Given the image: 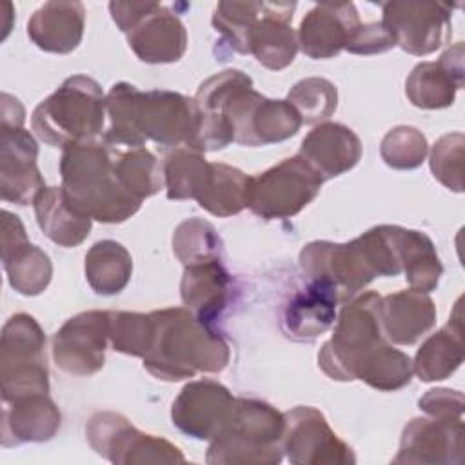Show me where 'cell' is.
I'll return each mask as SVG.
<instances>
[{
	"mask_svg": "<svg viewBox=\"0 0 465 465\" xmlns=\"http://www.w3.org/2000/svg\"><path fill=\"white\" fill-rule=\"evenodd\" d=\"M463 42H458L436 62L414 65L405 80V94L414 107L445 109L454 104L458 89L463 87Z\"/></svg>",
	"mask_w": 465,
	"mask_h": 465,
	"instance_id": "obj_19",
	"label": "cell"
},
{
	"mask_svg": "<svg viewBox=\"0 0 465 465\" xmlns=\"http://www.w3.org/2000/svg\"><path fill=\"white\" fill-rule=\"evenodd\" d=\"M392 47H396V42L389 29L381 22H369L360 24L356 33L345 45V51L352 54H378Z\"/></svg>",
	"mask_w": 465,
	"mask_h": 465,
	"instance_id": "obj_43",
	"label": "cell"
},
{
	"mask_svg": "<svg viewBox=\"0 0 465 465\" xmlns=\"http://www.w3.org/2000/svg\"><path fill=\"white\" fill-rule=\"evenodd\" d=\"M36 158L38 143L25 127L0 125V196L4 202L29 205L45 189Z\"/></svg>",
	"mask_w": 465,
	"mask_h": 465,
	"instance_id": "obj_16",
	"label": "cell"
},
{
	"mask_svg": "<svg viewBox=\"0 0 465 465\" xmlns=\"http://www.w3.org/2000/svg\"><path fill=\"white\" fill-rule=\"evenodd\" d=\"M302 125L298 111L287 100L262 96L249 120L245 147L285 142L292 138Z\"/></svg>",
	"mask_w": 465,
	"mask_h": 465,
	"instance_id": "obj_32",
	"label": "cell"
},
{
	"mask_svg": "<svg viewBox=\"0 0 465 465\" xmlns=\"http://www.w3.org/2000/svg\"><path fill=\"white\" fill-rule=\"evenodd\" d=\"M133 274L129 251L114 240L96 242L85 254V280L96 294L113 296L122 292Z\"/></svg>",
	"mask_w": 465,
	"mask_h": 465,
	"instance_id": "obj_31",
	"label": "cell"
},
{
	"mask_svg": "<svg viewBox=\"0 0 465 465\" xmlns=\"http://www.w3.org/2000/svg\"><path fill=\"white\" fill-rule=\"evenodd\" d=\"M287 102L298 111L302 124H323L338 107V89L327 78L309 76L291 87Z\"/></svg>",
	"mask_w": 465,
	"mask_h": 465,
	"instance_id": "obj_37",
	"label": "cell"
},
{
	"mask_svg": "<svg viewBox=\"0 0 465 465\" xmlns=\"http://www.w3.org/2000/svg\"><path fill=\"white\" fill-rule=\"evenodd\" d=\"M33 207L42 232L60 247H76L91 232L93 220L69 202L62 185L45 187Z\"/></svg>",
	"mask_w": 465,
	"mask_h": 465,
	"instance_id": "obj_28",
	"label": "cell"
},
{
	"mask_svg": "<svg viewBox=\"0 0 465 465\" xmlns=\"http://www.w3.org/2000/svg\"><path fill=\"white\" fill-rule=\"evenodd\" d=\"M285 416L283 454L292 465H352L354 450L331 429L323 412L298 405Z\"/></svg>",
	"mask_w": 465,
	"mask_h": 465,
	"instance_id": "obj_12",
	"label": "cell"
},
{
	"mask_svg": "<svg viewBox=\"0 0 465 465\" xmlns=\"http://www.w3.org/2000/svg\"><path fill=\"white\" fill-rule=\"evenodd\" d=\"M62 189L69 202L91 220L122 223L138 213L142 200L120 182L114 147L98 140L69 143L60 156Z\"/></svg>",
	"mask_w": 465,
	"mask_h": 465,
	"instance_id": "obj_3",
	"label": "cell"
},
{
	"mask_svg": "<svg viewBox=\"0 0 465 465\" xmlns=\"http://www.w3.org/2000/svg\"><path fill=\"white\" fill-rule=\"evenodd\" d=\"M463 133H449L436 140L429 165L434 178L454 193H463Z\"/></svg>",
	"mask_w": 465,
	"mask_h": 465,
	"instance_id": "obj_42",
	"label": "cell"
},
{
	"mask_svg": "<svg viewBox=\"0 0 465 465\" xmlns=\"http://www.w3.org/2000/svg\"><path fill=\"white\" fill-rule=\"evenodd\" d=\"M107 116L105 94L100 84L85 74H74L42 100L31 116L35 134L51 147L96 140Z\"/></svg>",
	"mask_w": 465,
	"mask_h": 465,
	"instance_id": "obj_5",
	"label": "cell"
},
{
	"mask_svg": "<svg viewBox=\"0 0 465 465\" xmlns=\"http://www.w3.org/2000/svg\"><path fill=\"white\" fill-rule=\"evenodd\" d=\"M463 461V420L423 416L412 418L400 438L392 463L452 465Z\"/></svg>",
	"mask_w": 465,
	"mask_h": 465,
	"instance_id": "obj_15",
	"label": "cell"
},
{
	"mask_svg": "<svg viewBox=\"0 0 465 465\" xmlns=\"http://www.w3.org/2000/svg\"><path fill=\"white\" fill-rule=\"evenodd\" d=\"M0 389L4 403L49 392L45 332L27 312L13 314L0 336Z\"/></svg>",
	"mask_w": 465,
	"mask_h": 465,
	"instance_id": "obj_7",
	"label": "cell"
},
{
	"mask_svg": "<svg viewBox=\"0 0 465 465\" xmlns=\"http://www.w3.org/2000/svg\"><path fill=\"white\" fill-rule=\"evenodd\" d=\"M380 300L378 292L367 291L343 303L331 340L318 352V365L329 378L354 381L358 365L389 341L380 322Z\"/></svg>",
	"mask_w": 465,
	"mask_h": 465,
	"instance_id": "obj_6",
	"label": "cell"
},
{
	"mask_svg": "<svg viewBox=\"0 0 465 465\" xmlns=\"http://www.w3.org/2000/svg\"><path fill=\"white\" fill-rule=\"evenodd\" d=\"M151 2H111L109 11L113 22L122 33H127L149 9Z\"/></svg>",
	"mask_w": 465,
	"mask_h": 465,
	"instance_id": "obj_46",
	"label": "cell"
},
{
	"mask_svg": "<svg viewBox=\"0 0 465 465\" xmlns=\"http://www.w3.org/2000/svg\"><path fill=\"white\" fill-rule=\"evenodd\" d=\"M285 416L256 398H236L225 427L211 440V465H278L283 460Z\"/></svg>",
	"mask_w": 465,
	"mask_h": 465,
	"instance_id": "obj_4",
	"label": "cell"
},
{
	"mask_svg": "<svg viewBox=\"0 0 465 465\" xmlns=\"http://www.w3.org/2000/svg\"><path fill=\"white\" fill-rule=\"evenodd\" d=\"M381 24L398 47L414 56H425L445 45L452 36V5L441 2H385Z\"/></svg>",
	"mask_w": 465,
	"mask_h": 465,
	"instance_id": "obj_11",
	"label": "cell"
},
{
	"mask_svg": "<svg viewBox=\"0 0 465 465\" xmlns=\"http://www.w3.org/2000/svg\"><path fill=\"white\" fill-rule=\"evenodd\" d=\"M429 153L425 134L412 125H396L381 140V160L398 171H411L420 167Z\"/></svg>",
	"mask_w": 465,
	"mask_h": 465,
	"instance_id": "obj_41",
	"label": "cell"
},
{
	"mask_svg": "<svg viewBox=\"0 0 465 465\" xmlns=\"http://www.w3.org/2000/svg\"><path fill=\"white\" fill-rule=\"evenodd\" d=\"M294 9V2H263L249 35V54L271 71L291 65L300 49L298 35L291 25Z\"/></svg>",
	"mask_w": 465,
	"mask_h": 465,
	"instance_id": "obj_20",
	"label": "cell"
},
{
	"mask_svg": "<svg viewBox=\"0 0 465 465\" xmlns=\"http://www.w3.org/2000/svg\"><path fill=\"white\" fill-rule=\"evenodd\" d=\"M360 24L352 2L318 4L300 22L298 45L309 58H332L345 49Z\"/></svg>",
	"mask_w": 465,
	"mask_h": 465,
	"instance_id": "obj_17",
	"label": "cell"
},
{
	"mask_svg": "<svg viewBox=\"0 0 465 465\" xmlns=\"http://www.w3.org/2000/svg\"><path fill=\"white\" fill-rule=\"evenodd\" d=\"M223 242L214 225L202 218H187L174 229L173 252L183 263H196L211 258H222Z\"/></svg>",
	"mask_w": 465,
	"mask_h": 465,
	"instance_id": "obj_38",
	"label": "cell"
},
{
	"mask_svg": "<svg viewBox=\"0 0 465 465\" xmlns=\"http://www.w3.org/2000/svg\"><path fill=\"white\" fill-rule=\"evenodd\" d=\"M203 153L193 147L173 149L162 163L163 187L169 200H194L209 171Z\"/></svg>",
	"mask_w": 465,
	"mask_h": 465,
	"instance_id": "obj_35",
	"label": "cell"
},
{
	"mask_svg": "<svg viewBox=\"0 0 465 465\" xmlns=\"http://www.w3.org/2000/svg\"><path fill=\"white\" fill-rule=\"evenodd\" d=\"M109 129L102 142L113 147H143L147 140L162 147H196L200 109L182 93L140 91L129 82L114 84L105 94Z\"/></svg>",
	"mask_w": 465,
	"mask_h": 465,
	"instance_id": "obj_1",
	"label": "cell"
},
{
	"mask_svg": "<svg viewBox=\"0 0 465 465\" xmlns=\"http://www.w3.org/2000/svg\"><path fill=\"white\" fill-rule=\"evenodd\" d=\"M398 247L401 272L405 274L409 287L427 294L434 291L443 274V265L434 242L421 231L400 227Z\"/></svg>",
	"mask_w": 465,
	"mask_h": 465,
	"instance_id": "obj_30",
	"label": "cell"
},
{
	"mask_svg": "<svg viewBox=\"0 0 465 465\" xmlns=\"http://www.w3.org/2000/svg\"><path fill=\"white\" fill-rule=\"evenodd\" d=\"M153 341L142 358L158 380L182 381L198 372H222L231 358L225 338L187 307L153 311Z\"/></svg>",
	"mask_w": 465,
	"mask_h": 465,
	"instance_id": "obj_2",
	"label": "cell"
},
{
	"mask_svg": "<svg viewBox=\"0 0 465 465\" xmlns=\"http://www.w3.org/2000/svg\"><path fill=\"white\" fill-rule=\"evenodd\" d=\"M383 334L396 345H412L436 323V305L427 292L398 291L380 300Z\"/></svg>",
	"mask_w": 465,
	"mask_h": 465,
	"instance_id": "obj_24",
	"label": "cell"
},
{
	"mask_svg": "<svg viewBox=\"0 0 465 465\" xmlns=\"http://www.w3.org/2000/svg\"><path fill=\"white\" fill-rule=\"evenodd\" d=\"M463 316L460 302L449 323L430 334L416 351L412 371L421 381H440L450 378L463 363Z\"/></svg>",
	"mask_w": 465,
	"mask_h": 465,
	"instance_id": "obj_27",
	"label": "cell"
},
{
	"mask_svg": "<svg viewBox=\"0 0 465 465\" xmlns=\"http://www.w3.org/2000/svg\"><path fill=\"white\" fill-rule=\"evenodd\" d=\"M263 2H218L213 25L222 40L236 53L249 54V35L262 13Z\"/></svg>",
	"mask_w": 465,
	"mask_h": 465,
	"instance_id": "obj_39",
	"label": "cell"
},
{
	"mask_svg": "<svg viewBox=\"0 0 465 465\" xmlns=\"http://www.w3.org/2000/svg\"><path fill=\"white\" fill-rule=\"evenodd\" d=\"M247 185L249 176L238 167L211 162L203 185L194 200L202 209L218 218L234 216L247 207Z\"/></svg>",
	"mask_w": 465,
	"mask_h": 465,
	"instance_id": "obj_29",
	"label": "cell"
},
{
	"mask_svg": "<svg viewBox=\"0 0 465 465\" xmlns=\"http://www.w3.org/2000/svg\"><path fill=\"white\" fill-rule=\"evenodd\" d=\"M340 298L325 283L311 282L285 305L282 316L283 332L296 341H311L327 332L336 322Z\"/></svg>",
	"mask_w": 465,
	"mask_h": 465,
	"instance_id": "obj_26",
	"label": "cell"
},
{
	"mask_svg": "<svg viewBox=\"0 0 465 465\" xmlns=\"http://www.w3.org/2000/svg\"><path fill=\"white\" fill-rule=\"evenodd\" d=\"M109 343V311H84L54 332L53 360L67 374L91 376L104 367Z\"/></svg>",
	"mask_w": 465,
	"mask_h": 465,
	"instance_id": "obj_13",
	"label": "cell"
},
{
	"mask_svg": "<svg viewBox=\"0 0 465 465\" xmlns=\"http://www.w3.org/2000/svg\"><path fill=\"white\" fill-rule=\"evenodd\" d=\"M0 238H2V245H0L2 256L9 254L11 251H15L20 245L29 242L22 220L16 214H13L11 211H2V234H0Z\"/></svg>",
	"mask_w": 465,
	"mask_h": 465,
	"instance_id": "obj_45",
	"label": "cell"
},
{
	"mask_svg": "<svg viewBox=\"0 0 465 465\" xmlns=\"http://www.w3.org/2000/svg\"><path fill=\"white\" fill-rule=\"evenodd\" d=\"M234 400L231 391L216 380L189 381L173 401V425L193 440L211 441L229 421Z\"/></svg>",
	"mask_w": 465,
	"mask_h": 465,
	"instance_id": "obj_14",
	"label": "cell"
},
{
	"mask_svg": "<svg viewBox=\"0 0 465 465\" xmlns=\"http://www.w3.org/2000/svg\"><path fill=\"white\" fill-rule=\"evenodd\" d=\"M109 341L122 354L143 358L153 341L151 312L109 311Z\"/></svg>",
	"mask_w": 465,
	"mask_h": 465,
	"instance_id": "obj_40",
	"label": "cell"
},
{
	"mask_svg": "<svg viewBox=\"0 0 465 465\" xmlns=\"http://www.w3.org/2000/svg\"><path fill=\"white\" fill-rule=\"evenodd\" d=\"M85 7L82 2H45L27 22L31 42L45 51L67 54L74 51L84 36Z\"/></svg>",
	"mask_w": 465,
	"mask_h": 465,
	"instance_id": "obj_25",
	"label": "cell"
},
{
	"mask_svg": "<svg viewBox=\"0 0 465 465\" xmlns=\"http://www.w3.org/2000/svg\"><path fill=\"white\" fill-rule=\"evenodd\" d=\"M232 294V278L222 258L183 265L180 296L183 305L200 320L213 323L227 309Z\"/></svg>",
	"mask_w": 465,
	"mask_h": 465,
	"instance_id": "obj_22",
	"label": "cell"
},
{
	"mask_svg": "<svg viewBox=\"0 0 465 465\" xmlns=\"http://www.w3.org/2000/svg\"><path fill=\"white\" fill-rule=\"evenodd\" d=\"M9 285L24 296L44 292L53 278V263L44 249L31 242L2 256Z\"/></svg>",
	"mask_w": 465,
	"mask_h": 465,
	"instance_id": "obj_34",
	"label": "cell"
},
{
	"mask_svg": "<svg viewBox=\"0 0 465 465\" xmlns=\"http://www.w3.org/2000/svg\"><path fill=\"white\" fill-rule=\"evenodd\" d=\"M85 438L91 449L116 465L183 463V452L165 438L138 430L124 414L102 411L89 418Z\"/></svg>",
	"mask_w": 465,
	"mask_h": 465,
	"instance_id": "obj_10",
	"label": "cell"
},
{
	"mask_svg": "<svg viewBox=\"0 0 465 465\" xmlns=\"http://www.w3.org/2000/svg\"><path fill=\"white\" fill-rule=\"evenodd\" d=\"M418 405L427 416L460 418L465 409V398L460 391L430 389L420 398Z\"/></svg>",
	"mask_w": 465,
	"mask_h": 465,
	"instance_id": "obj_44",
	"label": "cell"
},
{
	"mask_svg": "<svg viewBox=\"0 0 465 465\" xmlns=\"http://www.w3.org/2000/svg\"><path fill=\"white\" fill-rule=\"evenodd\" d=\"M62 414L47 392L7 401L2 414V445L42 443L56 436Z\"/></svg>",
	"mask_w": 465,
	"mask_h": 465,
	"instance_id": "obj_23",
	"label": "cell"
},
{
	"mask_svg": "<svg viewBox=\"0 0 465 465\" xmlns=\"http://www.w3.org/2000/svg\"><path fill=\"white\" fill-rule=\"evenodd\" d=\"M323 178L300 156H291L249 176L247 207L262 220L296 216L320 193Z\"/></svg>",
	"mask_w": 465,
	"mask_h": 465,
	"instance_id": "obj_8",
	"label": "cell"
},
{
	"mask_svg": "<svg viewBox=\"0 0 465 465\" xmlns=\"http://www.w3.org/2000/svg\"><path fill=\"white\" fill-rule=\"evenodd\" d=\"M25 109L20 100L9 93H2L0 96V125L5 127H24Z\"/></svg>",
	"mask_w": 465,
	"mask_h": 465,
	"instance_id": "obj_47",
	"label": "cell"
},
{
	"mask_svg": "<svg viewBox=\"0 0 465 465\" xmlns=\"http://www.w3.org/2000/svg\"><path fill=\"white\" fill-rule=\"evenodd\" d=\"M412 360L403 351L391 345V341L376 347L356 369L354 380L383 392L403 389L412 380Z\"/></svg>",
	"mask_w": 465,
	"mask_h": 465,
	"instance_id": "obj_33",
	"label": "cell"
},
{
	"mask_svg": "<svg viewBox=\"0 0 465 465\" xmlns=\"http://www.w3.org/2000/svg\"><path fill=\"white\" fill-rule=\"evenodd\" d=\"M300 267L311 282L334 289L340 303L354 298L378 276L363 234L345 243L327 240L307 243L300 252Z\"/></svg>",
	"mask_w": 465,
	"mask_h": 465,
	"instance_id": "obj_9",
	"label": "cell"
},
{
	"mask_svg": "<svg viewBox=\"0 0 465 465\" xmlns=\"http://www.w3.org/2000/svg\"><path fill=\"white\" fill-rule=\"evenodd\" d=\"M114 167L124 187L142 202L163 187L162 165L145 145L127 149L114 147Z\"/></svg>",
	"mask_w": 465,
	"mask_h": 465,
	"instance_id": "obj_36",
	"label": "cell"
},
{
	"mask_svg": "<svg viewBox=\"0 0 465 465\" xmlns=\"http://www.w3.org/2000/svg\"><path fill=\"white\" fill-rule=\"evenodd\" d=\"M125 35L136 58L145 64H173L187 51V31L180 16L156 2Z\"/></svg>",
	"mask_w": 465,
	"mask_h": 465,
	"instance_id": "obj_18",
	"label": "cell"
},
{
	"mask_svg": "<svg viewBox=\"0 0 465 465\" xmlns=\"http://www.w3.org/2000/svg\"><path fill=\"white\" fill-rule=\"evenodd\" d=\"M298 154L325 180L351 171L361 158L358 134L338 122H323L303 138Z\"/></svg>",
	"mask_w": 465,
	"mask_h": 465,
	"instance_id": "obj_21",
	"label": "cell"
}]
</instances>
